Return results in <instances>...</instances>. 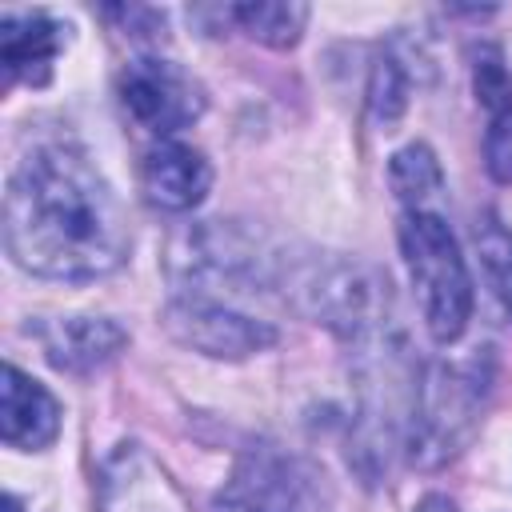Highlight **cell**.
<instances>
[{
  "label": "cell",
  "mask_w": 512,
  "mask_h": 512,
  "mask_svg": "<svg viewBox=\"0 0 512 512\" xmlns=\"http://www.w3.org/2000/svg\"><path fill=\"white\" fill-rule=\"evenodd\" d=\"M128 216L104 172L72 144L32 148L4 192V248L44 280H100L128 256Z\"/></svg>",
  "instance_id": "1"
},
{
  "label": "cell",
  "mask_w": 512,
  "mask_h": 512,
  "mask_svg": "<svg viewBox=\"0 0 512 512\" xmlns=\"http://www.w3.org/2000/svg\"><path fill=\"white\" fill-rule=\"evenodd\" d=\"M476 96L488 108H496V112L512 108V80H508V72H504V64H500L496 52H488V56L476 60Z\"/></svg>",
  "instance_id": "18"
},
{
  "label": "cell",
  "mask_w": 512,
  "mask_h": 512,
  "mask_svg": "<svg viewBox=\"0 0 512 512\" xmlns=\"http://www.w3.org/2000/svg\"><path fill=\"white\" fill-rule=\"evenodd\" d=\"M488 392H492V376L480 364V356L464 364H448V360L428 364L412 384V400H408V428H404L408 460L424 472H436L448 460H456L480 432Z\"/></svg>",
  "instance_id": "2"
},
{
  "label": "cell",
  "mask_w": 512,
  "mask_h": 512,
  "mask_svg": "<svg viewBox=\"0 0 512 512\" xmlns=\"http://www.w3.org/2000/svg\"><path fill=\"white\" fill-rule=\"evenodd\" d=\"M228 20L240 24V32H248L256 44L264 48H292L308 24V4L296 0H256V4H232L224 12Z\"/></svg>",
  "instance_id": "13"
},
{
  "label": "cell",
  "mask_w": 512,
  "mask_h": 512,
  "mask_svg": "<svg viewBox=\"0 0 512 512\" xmlns=\"http://www.w3.org/2000/svg\"><path fill=\"white\" fill-rule=\"evenodd\" d=\"M120 104L124 112L152 136H172L200 120L204 88L172 60L140 56L120 72Z\"/></svg>",
  "instance_id": "7"
},
{
  "label": "cell",
  "mask_w": 512,
  "mask_h": 512,
  "mask_svg": "<svg viewBox=\"0 0 512 512\" xmlns=\"http://www.w3.org/2000/svg\"><path fill=\"white\" fill-rule=\"evenodd\" d=\"M40 344H44V356L52 368L88 376V372L112 364L120 356V348L128 344V336L120 324H112L104 316H60L40 328Z\"/></svg>",
  "instance_id": "12"
},
{
  "label": "cell",
  "mask_w": 512,
  "mask_h": 512,
  "mask_svg": "<svg viewBox=\"0 0 512 512\" xmlns=\"http://www.w3.org/2000/svg\"><path fill=\"white\" fill-rule=\"evenodd\" d=\"M164 328L192 352L212 360H248L276 344V328L268 320L244 316L216 296H180L164 308Z\"/></svg>",
  "instance_id": "6"
},
{
  "label": "cell",
  "mask_w": 512,
  "mask_h": 512,
  "mask_svg": "<svg viewBox=\"0 0 512 512\" xmlns=\"http://www.w3.org/2000/svg\"><path fill=\"white\" fill-rule=\"evenodd\" d=\"M416 512H460L448 496H440V492H432V496H424L420 504H416Z\"/></svg>",
  "instance_id": "19"
},
{
  "label": "cell",
  "mask_w": 512,
  "mask_h": 512,
  "mask_svg": "<svg viewBox=\"0 0 512 512\" xmlns=\"http://www.w3.org/2000/svg\"><path fill=\"white\" fill-rule=\"evenodd\" d=\"M100 512H188V504L140 444H124L100 476Z\"/></svg>",
  "instance_id": "8"
},
{
  "label": "cell",
  "mask_w": 512,
  "mask_h": 512,
  "mask_svg": "<svg viewBox=\"0 0 512 512\" xmlns=\"http://www.w3.org/2000/svg\"><path fill=\"white\" fill-rule=\"evenodd\" d=\"M484 168L496 184H512V108L496 112L484 136Z\"/></svg>",
  "instance_id": "17"
},
{
  "label": "cell",
  "mask_w": 512,
  "mask_h": 512,
  "mask_svg": "<svg viewBox=\"0 0 512 512\" xmlns=\"http://www.w3.org/2000/svg\"><path fill=\"white\" fill-rule=\"evenodd\" d=\"M476 248H480V264H484V276L488 284L496 288L500 304L512 312V232L484 216V224L476 228Z\"/></svg>",
  "instance_id": "16"
},
{
  "label": "cell",
  "mask_w": 512,
  "mask_h": 512,
  "mask_svg": "<svg viewBox=\"0 0 512 512\" xmlns=\"http://www.w3.org/2000/svg\"><path fill=\"white\" fill-rule=\"evenodd\" d=\"M388 180H392V192L408 204V208H428L432 196H440L444 188V172H440V160L428 144H408L392 156L388 164Z\"/></svg>",
  "instance_id": "14"
},
{
  "label": "cell",
  "mask_w": 512,
  "mask_h": 512,
  "mask_svg": "<svg viewBox=\"0 0 512 512\" xmlns=\"http://www.w3.org/2000/svg\"><path fill=\"white\" fill-rule=\"evenodd\" d=\"M408 88H412V72L404 68V60L396 52H380L368 76V112L376 124H396L400 112L408 108Z\"/></svg>",
  "instance_id": "15"
},
{
  "label": "cell",
  "mask_w": 512,
  "mask_h": 512,
  "mask_svg": "<svg viewBox=\"0 0 512 512\" xmlns=\"http://www.w3.org/2000/svg\"><path fill=\"white\" fill-rule=\"evenodd\" d=\"M400 252L420 292L428 336L436 344H456L472 320V276L452 228L432 208H408L400 220Z\"/></svg>",
  "instance_id": "3"
},
{
  "label": "cell",
  "mask_w": 512,
  "mask_h": 512,
  "mask_svg": "<svg viewBox=\"0 0 512 512\" xmlns=\"http://www.w3.org/2000/svg\"><path fill=\"white\" fill-rule=\"evenodd\" d=\"M60 404L56 396L20 372L16 364H4L0 384V440L16 452H40L60 436Z\"/></svg>",
  "instance_id": "9"
},
{
  "label": "cell",
  "mask_w": 512,
  "mask_h": 512,
  "mask_svg": "<svg viewBox=\"0 0 512 512\" xmlns=\"http://www.w3.org/2000/svg\"><path fill=\"white\" fill-rule=\"evenodd\" d=\"M140 188L144 200L160 212H188L196 208L208 188H212V164L204 160V152L176 144V140H160L144 164H140Z\"/></svg>",
  "instance_id": "10"
},
{
  "label": "cell",
  "mask_w": 512,
  "mask_h": 512,
  "mask_svg": "<svg viewBox=\"0 0 512 512\" xmlns=\"http://www.w3.org/2000/svg\"><path fill=\"white\" fill-rule=\"evenodd\" d=\"M64 44H68V24H60L48 12L0 16V64L8 84H44Z\"/></svg>",
  "instance_id": "11"
},
{
  "label": "cell",
  "mask_w": 512,
  "mask_h": 512,
  "mask_svg": "<svg viewBox=\"0 0 512 512\" xmlns=\"http://www.w3.org/2000/svg\"><path fill=\"white\" fill-rule=\"evenodd\" d=\"M220 512H224V508H220Z\"/></svg>",
  "instance_id": "20"
},
{
  "label": "cell",
  "mask_w": 512,
  "mask_h": 512,
  "mask_svg": "<svg viewBox=\"0 0 512 512\" xmlns=\"http://www.w3.org/2000/svg\"><path fill=\"white\" fill-rule=\"evenodd\" d=\"M300 304L304 312L356 340V344H376L388 336V276H380L372 264L360 260H332V264H312L300 276Z\"/></svg>",
  "instance_id": "5"
},
{
  "label": "cell",
  "mask_w": 512,
  "mask_h": 512,
  "mask_svg": "<svg viewBox=\"0 0 512 512\" xmlns=\"http://www.w3.org/2000/svg\"><path fill=\"white\" fill-rule=\"evenodd\" d=\"M332 484L324 468L292 448L256 444L236 460V472L216 508L224 512H328Z\"/></svg>",
  "instance_id": "4"
}]
</instances>
